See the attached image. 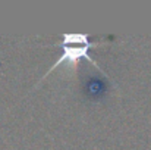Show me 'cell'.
<instances>
[{
    "label": "cell",
    "instance_id": "obj_2",
    "mask_svg": "<svg viewBox=\"0 0 151 150\" xmlns=\"http://www.w3.org/2000/svg\"><path fill=\"white\" fill-rule=\"evenodd\" d=\"M87 83H88V88H87V91H88L90 96H97V94H101V93L104 91V86L101 84V81H99V80L91 78V80L87 81Z\"/></svg>",
    "mask_w": 151,
    "mask_h": 150
},
{
    "label": "cell",
    "instance_id": "obj_1",
    "mask_svg": "<svg viewBox=\"0 0 151 150\" xmlns=\"http://www.w3.org/2000/svg\"><path fill=\"white\" fill-rule=\"evenodd\" d=\"M104 41H107V38H103L99 43H104ZM99 43H91V41L88 40V34H76V33H72V34L65 33V34H62V40L57 41L56 44L63 46V53H62L60 57L54 62V65H51L50 68H49V71L43 75V78H41L40 81H43L46 77H49L59 65H65V71H66L70 77H73L75 72H76L78 63H79V60H81L82 57L88 59L91 63H94V65L97 66V69H99L100 72L104 74V71L101 69V66L97 63V60H94V59L88 54V50L91 49V47H94V46H97Z\"/></svg>",
    "mask_w": 151,
    "mask_h": 150
}]
</instances>
